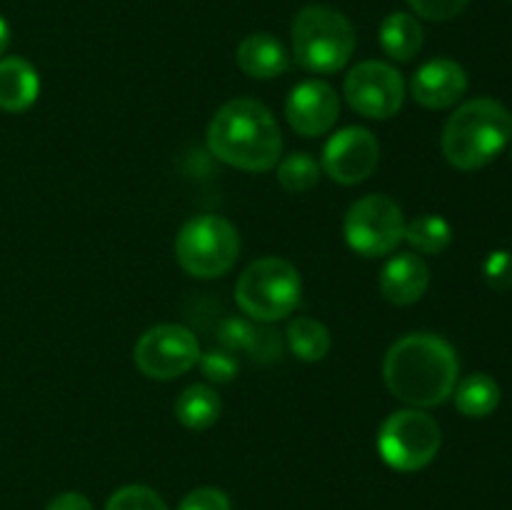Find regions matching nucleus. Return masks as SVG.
Returning <instances> with one entry per match:
<instances>
[{"mask_svg":"<svg viewBox=\"0 0 512 510\" xmlns=\"http://www.w3.org/2000/svg\"><path fill=\"white\" fill-rule=\"evenodd\" d=\"M343 93L355 113L370 120H388L403 108L405 80L395 65L363 60L345 75Z\"/></svg>","mask_w":512,"mask_h":510,"instance_id":"obj_10","label":"nucleus"},{"mask_svg":"<svg viewBox=\"0 0 512 510\" xmlns=\"http://www.w3.org/2000/svg\"><path fill=\"white\" fill-rule=\"evenodd\" d=\"M405 243L415 250V253L423 255H440L443 250H448V245L453 243V228L445 218L435 213H423L415 215L410 223H405Z\"/></svg>","mask_w":512,"mask_h":510,"instance_id":"obj_22","label":"nucleus"},{"mask_svg":"<svg viewBox=\"0 0 512 510\" xmlns=\"http://www.w3.org/2000/svg\"><path fill=\"white\" fill-rule=\"evenodd\" d=\"M105 510H168V505L148 485H123L110 495Z\"/></svg>","mask_w":512,"mask_h":510,"instance_id":"obj_24","label":"nucleus"},{"mask_svg":"<svg viewBox=\"0 0 512 510\" xmlns=\"http://www.w3.org/2000/svg\"><path fill=\"white\" fill-rule=\"evenodd\" d=\"M423 25L410 13H390L380 25V45L398 63H410L423 50Z\"/></svg>","mask_w":512,"mask_h":510,"instance_id":"obj_18","label":"nucleus"},{"mask_svg":"<svg viewBox=\"0 0 512 510\" xmlns=\"http://www.w3.org/2000/svg\"><path fill=\"white\" fill-rule=\"evenodd\" d=\"M303 280L290 260L268 255L258 258L240 273L235 283V303L258 323H275L300 305Z\"/></svg>","mask_w":512,"mask_h":510,"instance_id":"obj_5","label":"nucleus"},{"mask_svg":"<svg viewBox=\"0 0 512 510\" xmlns=\"http://www.w3.org/2000/svg\"><path fill=\"white\" fill-rule=\"evenodd\" d=\"M510 140V110L493 98H473L450 115L440 145L453 168L478 170L493 163Z\"/></svg>","mask_w":512,"mask_h":510,"instance_id":"obj_3","label":"nucleus"},{"mask_svg":"<svg viewBox=\"0 0 512 510\" xmlns=\"http://www.w3.org/2000/svg\"><path fill=\"white\" fill-rule=\"evenodd\" d=\"M510 158H512V153H510Z\"/></svg>","mask_w":512,"mask_h":510,"instance_id":"obj_31","label":"nucleus"},{"mask_svg":"<svg viewBox=\"0 0 512 510\" xmlns=\"http://www.w3.org/2000/svg\"><path fill=\"white\" fill-rule=\"evenodd\" d=\"M210 153L225 165L248 173L275 168L283 155V133L275 115L260 100H228L208 125Z\"/></svg>","mask_w":512,"mask_h":510,"instance_id":"obj_2","label":"nucleus"},{"mask_svg":"<svg viewBox=\"0 0 512 510\" xmlns=\"http://www.w3.org/2000/svg\"><path fill=\"white\" fill-rule=\"evenodd\" d=\"M320 173H323V168L310 153H293L288 158L278 160V183L288 193H308V190H313L320 183Z\"/></svg>","mask_w":512,"mask_h":510,"instance_id":"obj_23","label":"nucleus"},{"mask_svg":"<svg viewBox=\"0 0 512 510\" xmlns=\"http://www.w3.org/2000/svg\"><path fill=\"white\" fill-rule=\"evenodd\" d=\"M220 410H223V403H220L218 393L203 383L188 385L175 400V418L190 430H205L215 425L220 418Z\"/></svg>","mask_w":512,"mask_h":510,"instance_id":"obj_20","label":"nucleus"},{"mask_svg":"<svg viewBox=\"0 0 512 510\" xmlns=\"http://www.w3.org/2000/svg\"><path fill=\"white\" fill-rule=\"evenodd\" d=\"M483 278L498 293L512 288V253L510 250H493L483 263Z\"/></svg>","mask_w":512,"mask_h":510,"instance_id":"obj_26","label":"nucleus"},{"mask_svg":"<svg viewBox=\"0 0 512 510\" xmlns=\"http://www.w3.org/2000/svg\"><path fill=\"white\" fill-rule=\"evenodd\" d=\"M455 408L465 415V418H488L498 410L503 390L500 383L488 373H473L468 378L458 380L453 390Z\"/></svg>","mask_w":512,"mask_h":510,"instance_id":"obj_19","label":"nucleus"},{"mask_svg":"<svg viewBox=\"0 0 512 510\" xmlns=\"http://www.w3.org/2000/svg\"><path fill=\"white\" fill-rule=\"evenodd\" d=\"M178 510H233L230 498L220 488H195L180 500Z\"/></svg>","mask_w":512,"mask_h":510,"instance_id":"obj_28","label":"nucleus"},{"mask_svg":"<svg viewBox=\"0 0 512 510\" xmlns=\"http://www.w3.org/2000/svg\"><path fill=\"white\" fill-rule=\"evenodd\" d=\"M285 338H288V348L293 350L295 358H300L303 363H320L333 345L330 330L320 320L305 318V315L290 320Z\"/></svg>","mask_w":512,"mask_h":510,"instance_id":"obj_21","label":"nucleus"},{"mask_svg":"<svg viewBox=\"0 0 512 510\" xmlns=\"http://www.w3.org/2000/svg\"><path fill=\"white\" fill-rule=\"evenodd\" d=\"M415 103L430 110L453 108L468 93V73L458 60L433 58L420 65L410 83Z\"/></svg>","mask_w":512,"mask_h":510,"instance_id":"obj_13","label":"nucleus"},{"mask_svg":"<svg viewBox=\"0 0 512 510\" xmlns=\"http://www.w3.org/2000/svg\"><path fill=\"white\" fill-rule=\"evenodd\" d=\"M430 285V270L415 253H398L385 263L380 273V293L393 305H413Z\"/></svg>","mask_w":512,"mask_h":510,"instance_id":"obj_15","label":"nucleus"},{"mask_svg":"<svg viewBox=\"0 0 512 510\" xmlns=\"http://www.w3.org/2000/svg\"><path fill=\"white\" fill-rule=\"evenodd\" d=\"M8 45H10V25H8V20L0 15V58L5 55Z\"/></svg>","mask_w":512,"mask_h":510,"instance_id":"obj_30","label":"nucleus"},{"mask_svg":"<svg viewBox=\"0 0 512 510\" xmlns=\"http://www.w3.org/2000/svg\"><path fill=\"white\" fill-rule=\"evenodd\" d=\"M470 0H408L415 15L433 23H443V20H453L468 8Z\"/></svg>","mask_w":512,"mask_h":510,"instance_id":"obj_27","label":"nucleus"},{"mask_svg":"<svg viewBox=\"0 0 512 510\" xmlns=\"http://www.w3.org/2000/svg\"><path fill=\"white\" fill-rule=\"evenodd\" d=\"M133 358L145 378L175 380L195 368L200 360V343L185 325L160 323L140 335Z\"/></svg>","mask_w":512,"mask_h":510,"instance_id":"obj_9","label":"nucleus"},{"mask_svg":"<svg viewBox=\"0 0 512 510\" xmlns=\"http://www.w3.org/2000/svg\"><path fill=\"white\" fill-rule=\"evenodd\" d=\"M443 433L433 415L420 408L395 410L385 418L378 433L380 458L400 473H415L435 460Z\"/></svg>","mask_w":512,"mask_h":510,"instance_id":"obj_7","label":"nucleus"},{"mask_svg":"<svg viewBox=\"0 0 512 510\" xmlns=\"http://www.w3.org/2000/svg\"><path fill=\"white\" fill-rule=\"evenodd\" d=\"M40 75L33 63L18 55L0 58V110L23 113L38 100Z\"/></svg>","mask_w":512,"mask_h":510,"instance_id":"obj_17","label":"nucleus"},{"mask_svg":"<svg viewBox=\"0 0 512 510\" xmlns=\"http://www.w3.org/2000/svg\"><path fill=\"white\" fill-rule=\"evenodd\" d=\"M235 60L238 68L255 80L280 78L290 68L288 48L270 33H253L240 40Z\"/></svg>","mask_w":512,"mask_h":510,"instance_id":"obj_16","label":"nucleus"},{"mask_svg":"<svg viewBox=\"0 0 512 510\" xmlns=\"http://www.w3.org/2000/svg\"><path fill=\"white\" fill-rule=\"evenodd\" d=\"M175 258L193 278H220L240 258L238 228L223 215H195L175 238Z\"/></svg>","mask_w":512,"mask_h":510,"instance_id":"obj_6","label":"nucleus"},{"mask_svg":"<svg viewBox=\"0 0 512 510\" xmlns=\"http://www.w3.org/2000/svg\"><path fill=\"white\" fill-rule=\"evenodd\" d=\"M355 28L330 5H305L293 20L295 63L308 73H338L355 53Z\"/></svg>","mask_w":512,"mask_h":510,"instance_id":"obj_4","label":"nucleus"},{"mask_svg":"<svg viewBox=\"0 0 512 510\" xmlns=\"http://www.w3.org/2000/svg\"><path fill=\"white\" fill-rule=\"evenodd\" d=\"M338 115V93L325 80H303L290 90L288 103H285V118L290 128L303 138L325 135L335 125Z\"/></svg>","mask_w":512,"mask_h":510,"instance_id":"obj_12","label":"nucleus"},{"mask_svg":"<svg viewBox=\"0 0 512 510\" xmlns=\"http://www.w3.org/2000/svg\"><path fill=\"white\" fill-rule=\"evenodd\" d=\"M380 160V143L363 125H350L330 135L323 148V163L330 180L340 185H358L373 175Z\"/></svg>","mask_w":512,"mask_h":510,"instance_id":"obj_11","label":"nucleus"},{"mask_svg":"<svg viewBox=\"0 0 512 510\" xmlns=\"http://www.w3.org/2000/svg\"><path fill=\"white\" fill-rule=\"evenodd\" d=\"M460 360L453 345L435 333H410L395 340L383 360L390 393L410 408H435L453 395Z\"/></svg>","mask_w":512,"mask_h":510,"instance_id":"obj_1","label":"nucleus"},{"mask_svg":"<svg viewBox=\"0 0 512 510\" xmlns=\"http://www.w3.org/2000/svg\"><path fill=\"white\" fill-rule=\"evenodd\" d=\"M343 233L350 250L363 258H383L403 243V208L383 193L365 195L345 213Z\"/></svg>","mask_w":512,"mask_h":510,"instance_id":"obj_8","label":"nucleus"},{"mask_svg":"<svg viewBox=\"0 0 512 510\" xmlns=\"http://www.w3.org/2000/svg\"><path fill=\"white\" fill-rule=\"evenodd\" d=\"M45 510H93V505L83 493H60L50 500Z\"/></svg>","mask_w":512,"mask_h":510,"instance_id":"obj_29","label":"nucleus"},{"mask_svg":"<svg viewBox=\"0 0 512 510\" xmlns=\"http://www.w3.org/2000/svg\"><path fill=\"white\" fill-rule=\"evenodd\" d=\"M215 338L230 353L243 350V353H248L258 363H273V360H280V355H283L280 335L253 318L228 315L215 328Z\"/></svg>","mask_w":512,"mask_h":510,"instance_id":"obj_14","label":"nucleus"},{"mask_svg":"<svg viewBox=\"0 0 512 510\" xmlns=\"http://www.w3.org/2000/svg\"><path fill=\"white\" fill-rule=\"evenodd\" d=\"M198 365L200 370H203L205 378L215 385H223V383H230V380H235V375H238V368H240L235 353H230V350L225 348H210L208 353H200Z\"/></svg>","mask_w":512,"mask_h":510,"instance_id":"obj_25","label":"nucleus"}]
</instances>
